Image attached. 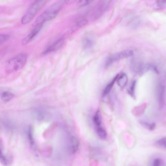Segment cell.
I'll return each mask as SVG.
<instances>
[{"instance_id": "cell-19", "label": "cell", "mask_w": 166, "mask_h": 166, "mask_svg": "<svg viewBox=\"0 0 166 166\" xmlns=\"http://www.w3.org/2000/svg\"><path fill=\"white\" fill-rule=\"evenodd\" d=\"M143 125L148 130L151 131L155 130L156 127V125L155 123L150 124L146 122L142 123Z\"/></svg>"}, {"instance_id": "cell-16", "label": "cell", "mask_w": 166, "mask_h": 166, "mask_svg": "<svg viewBox=\"0 0 166 166\" xmlns=\"http://www.w3.org/2000/svg\"><path fill=\"white\" fill-rule=\"evenodd\" d=\"M136 82V81H132L130 84L128 90L129 94L133 98L135 97V90Z\"/></svg>"}, {"instance_id": "cell-7", "label": "cell", "mask_w": 166, "mask_h": 166, "mask_svg": "<svg viewBox=\"0 0 166 166\" xmlns=\"http://www.w3.org/2000/svg\"><path fill=\"white\" fill-rule=\"evenodd\" d=\"M128 79L127 75L124 73H121L118 75L117 79V85L121 89H124L128 83Z\"/></svg>"}, {"instance_id": "cell-13", "label": "cell", "mask_w": 166, "mask_h": 166, "mask_svg": "<svg viewBox=\"0 0 166 166\" xmlns=\"http://www.w3.org/2000/svg\"><path fill=\"white\" fill-rule=\"evenodd\" d=\"M15 97V95L9 92H4L1 94L2 100L5 102H8Z\"/></svg>"}, {"instance_id": "cell-3", "label": "cell", "mask_w": 166, "mask_h": 166, "mask_svg": "<svg viewBox=\"0 0 166 166\" xmlns=\"http://www.w3.org/2000/svg\"><path fill=\"white\" fill-rule=\"evenodd\" d=\"M47 2L46 1H36L33 3L22 18V23L24 25L29 23Z\"/></svg>"}, {"instance_id": "cell-10", "label": "cell", "mask_w": 166, "mask_h": 166, "mask_svg": "<svg viewBox=\"0 0 166 166\" xmlns=\"http://www.w3.org/2000/svg\"><path fill=\"white\" fill-rule=\"evenodd\" d=\"M93 121L96 127L100 126L102 121V117L100 111L98 110L93 117Z\"/></svg>"}, {"instance_id": "cell-4", "label": "cell", "mask_w": 166, "mask_h": 166, "mask_svg": "<svg viewBox=\"0 0 166 166\" xmlns=\"http://www.w3.org/2000/svg\"><path fill=\"white\" fill-rule=\"evenodd\" d=\"M134 54L133 51L127 50L112 55L109 57L106 61L105 67H108L112 63L122 59L130 57Z\"/></svg>"}, {"instance_id": "cell-2", "label": "cell", "mask_w": 166, "mask_h": 166, "mask_svg": "<svg viewBox=\"0 0 166 166\" xmlns=\"http://www.w3.org/2000/svg\"><path fill=\"white\" fill-rule=\"evenodd\" d=\"M28 56L26 53L18 54L10 59L5 66V70L8 74L21 69L27 62Z\"/></svg>"}, {"instance_id": "cell-11", "label": "cell", "mask_w": 166, "mask_h": 166, "mask_svg": "<svg viewBox=\"0 0 166 166\" xmlns=\"http://www.w3.org/2000/svg\"><path fill=\"white\" fill-rule=\"evenodd\" d=\"M96 133L99 137L103 139H105L107 137V132L101 126L96 127Z\"/></svg>"}, {"instance_id": "cell-9", "label": "cell", "mask_w": 166, "mask_h": 166, "mask_svg": "<svg viewBox=\"0 0 166 166\" xmlns=\"http://www.w3.org/2000/svg\"><path fill=\"white\" fill-rule=\"evenodd\" d=\"M119 74H117L115 78L113 79V80L111 81V83H110L104 89L103 94V97L107 96L111 90L114 84L117 80V79L118 76Z\"/></svg>"}, {"instance_id": "cell-23", "label": "cell", "mask_w": 166, "mask_h": 166, "mask_svg": "<svg viewBox=\"0 0 166 166\" xmlns=\"http://www.w3.org/2000/svg\"><path fill=\"white\" fill-rule=\"evenodd\" d=\"M90 2L88 1H79V5L83 6L88 4Z\"/></svg>"}, {"instance_id": "cell-18", "label": "cell", "mask_w": 166, "mask_h": 166, "mask_svg": "<svg viewBox=\"0 0 166 166\" xmlns=\"http://www.w3.org/2000/svg\"><path fill=\"white\" fill-rule=\"evenodd\" d=\"M28 138L31 147L32 148L35 147V143L33 137L32 130L31 128L29 129L28 131Z\"/></svg>"}, {"instance_id": "cell-12", "label": "cell", "mask_w": 166, "mask_h": 166, "mask_svg": "<svg viewBox=\"0 0 166 166\" xmlns=\"http://www.w3.org/2000/svg\"><path fill=\"white\" fill-rule=\"evenodd\" d=\"M70 140L71 150L72 152H75L77 150L79 147V141L77 139L74 137H72L71 138Z\"/></svg>"}, {"instance_id": "cell-14", "label": "cell", "mask_w": 166, "mask_h": 166, "mask_svg": "<svg viewBox=\"0 0 166 166\" xmlns=\"http://www.w3.org/2000/svg\"><path fill=\"white\" fill-rule=\"evenodd\" d=\"M1 159L2 163L4 166H9L12 163L11 158L5 155L1 151Z\"/></svg>"}, {"instance_id": "cell-15", "label": "cell", "mask_w": 166, "mask_h": 166, "mask_svg": "<svg viewBox=\"0 0 166 166\" xmlns=\"http://www.w3.org/2000/svg\"><path fill=\"white\" fill-rule=\"evenodd\" d=\"M94 44L93 41L88 38H85L83 41V45L85 49H90L92 47Z\"/></svg>"}, {"instance_id": "cell-1", "label": "cell", "mask_w": 166, "mask_h": 166, "mask_svg": "<svg viewBox=\"0 0 166 166\" xmlns=\"http://www.w3.org/2000/svg\"><path fill=\"white\" fill-rule=\"evenodd\" d=\"M65 2V1H61L51 5L37 17L34 23V25L36 27L42 25L45 22L55 18L61 10Z\"/></svg>"}, {"instance_id": "cell-5", "label": "cell", "mask_w": 166, "mask_h": 166, "mask_svg": "<svg viewBox=\"0 0 166 166\" xmlns=\"http://www.w3.org/2000/svg\"><path fill=\"white\" fill-rule=\"evenodd\" d=\"M65 43V39L64 38H60L46 48L43 52L42 54H46L52 52L57 51L63 47Z\"/></svg>"}, {"instance_id": "cell-6", "label": "cell", "mask_w": 166, "mask_h": 166, "mask_svg": "<svg viewBox=\"0 0 166 166\" xmlns=\"http://www.w3.org/2000/svg\"><path fill=\"white\" fill-rule=\"evenodd\" d=\"M42 25L36 26V28L30 33V34L25 37L22 41V44L23 45H27L29 43L35 36L38 34L42 28Z\"/></svg>"}, {"instance_id": "cell-21", "label": "cell", "mask_w": 166, "mask_h": 166, "mask_svg": "<svg viewBox=\"0 0 166 166\" xmlns=\"http://www.w3.org/2000/svg\"><path fill=\"white\" fill-rule=\"evenodd\" d=\"M156 4L158 7L163 8L166 7V1H157Z\"/></svg>"}, {"instance_id": "cell-17", "label": "cell", "mask_w": 166, "mask_h": 166, "mask_svg": "<svg viewBox=\"0 0 166 166\" xmlns=\"http://www.w3.org/2000/svg\"><path fill=\"white\" fill-rule=\"evenodd\" d=\"M155 144L159 147L166 149V137L159 139L156 142Z\"/></svg>"}, {"instance_id": "cell-8", "label": "cell", "mask_w": 166, "mask_h": 166, "mask_svg": "<svg viewBox=\"0 0 166 166\" xmlns=\"http://www.w3.org/2000/svg\"><path fill=\"white\" fill-rule=\"evenodd\" d=\"M149 166H166V165L164 161L162 158L155 157L151 159Z\"/></svg>"}, {"instance_id": "cell-20", "label": "cell", "mask_w": 166, "mask_h": 166, "mask_svg": "<svg viewBox=\"0 0 166 166\" xmlns=\"http://www.w3.org/2000/svg\"><path fill=\"white\" fill-rule=\"evenodd\" d=\"M10 38V36L8 34H2L1 35L0 38V42L1 44L3 43L8 40Z\"/></svg>"}, {"instance_id": "cell-22", "label": "cell", "mask_w": 166, "mask_h": 166, "mask_svg": "<svg viewBox=\"0 0 166 166\" xmlns=\"http://www.w3.org/2000/svg\"><path fill=\"white\" fill-rule=\"evenodd\" d=\"M88 21L87 20L84 19L83 20L78 22L76 24L77 27H81L82 26H84L88 23Z\"/></svg>"}]
</instances>
